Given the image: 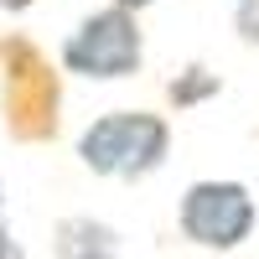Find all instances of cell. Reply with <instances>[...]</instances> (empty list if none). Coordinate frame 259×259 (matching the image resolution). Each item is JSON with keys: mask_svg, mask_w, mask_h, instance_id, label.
<instances>
[{"mask_svg": "<svg viewBox=\"0 0 259 259\" xmlns=\"http://www.w3.org/2000/svg\"><path fill=\"white\" fill-rule=\"evenodd\" d=\"M0 119L21 145H47L62 130V68L26 31H0Z\"/></svg>", "mask_w": 259, "mask_h": 259, "instance_id": "6da1fadb", "label": "cell"}, {"mask_svg": "<svg viewBox=\"0 0 259 259\" xmlns=\"http://www.w3.org/2000/svg\"><path fill=\"white\" fill-rule=\"evenodd\" d=\"M171 156V119L156 109H109L78 135V161L109 182H145Z\"/></svg>", "mask_w": 259, "mask_h": 259, "instance_id": "7a4b0ae2", "label": "cell"}, {"mask_svg": "<svg viewBox=\"0 0 259 259\" xmlns=\"http://www.w3.org/2000/svg\"><path fill=\"white\" fill-rule=\"evenodd\" d=\"M140 62H145L140 16H130L119 6L89 11L57 47V68L73 78H89V83H124L140 73Z\"/></svg>", "mask_w": 259, "mask_h": 259, "instance_id": "3957f363", "label": "cell"}, {"mask_svg": "<svg viewBox=\"0 0 259 259\" xmlns=\"http://www.w3.org/2000/svg\"><path fill=\"white\" fill-rule=\"evenodd\" d=\"M254 223H259V202H254V192L244 182H233V177H202V182H192L182 192V202H177L182 239L197 244V249H212V254H228V249L249 244Z\"/></svg>", "mask_w": 259, "mask_h": 259, "instance_id": "277c9868", "label": "cell"}, {"mask_svg": "<svg viewBox=\"0 0 259 259\" xmlns=\"http://www.w3.org/2000/svg\"><path fill=\"white\" fill-rule=\"evenodd\" d=\"M52 259H119V233L94 212H68L52 228Z\"/></svg>", "mask_w": 259, "mask_h": 259, "instance_id": "5b68a950", "label": "cell"}, {"mask_svg": "<svg viewBox=\"0 0 259 259\" xmlns=\"http://www.w3.org/2000/svg\"><path fill=\"white\" fill-rule=\"evenodd\" d=\"M218 94H223V78L212 73V68H202V62H187V68L166 83V99H171V109H177V114L197 109V104L218 99Z\"/></svg>", "mask_w": 259, "mask_h": 259, "instance_id": "8992f818", "label": "cell"}, {"mask_svg": "<svg viewBox=\"0 0 259 259\" xmlns=\"http://www.w3.org/2000/svg\"><path fill=\"white\" fill-rule=\"evenodd\" d=\"M233 31H239L244 47L259 52V0H239V6H233Z\"/></svg>", "mask_w": 259, "mask_h": 259, "instance_id": "52a82bcc", "label": "cell"}, {"mask_svg": "<svg viewBox=\"0 0 259 259\" xmlns=\"http://www.w3.org/2000/svg\"><path fill=\"white\" fill-rule=\"evenodd\" d=\"M109 6H119V11H130V16H140V11L156 6V0H109Z\"/></svg>", "mask_w": 259, "mask_h": 259, "instance_id": "ba28073f", "label": "cell"}, {"mask_svg": "<svg viewBox=\"0 0 259 259\" xmlns=\"http://www.w3.org/2000/svg\"><path fill=\"white\" fill-rule=\"evenodd\" d=\"M36 6V0H0V11H6V16H21V11H31Z\"/></svg>", "mask_w": 259, "mask_h": 259, "instance_id": "9c48e42d", "label": "cell"}, {"mask_svg": "<svg viewBox=\"0 0 259 259\" xmlns=\"http://www.w3.org/2000/svg\"><path fill=\"white\" fill-rule=\"evenodd\" d=\"M16 259H21V254H16Z\"/></svg>", "mask_w": 259, "mask_h": 259, "instance_id": "30bf717a", "label": "cell"}]
</instances>
